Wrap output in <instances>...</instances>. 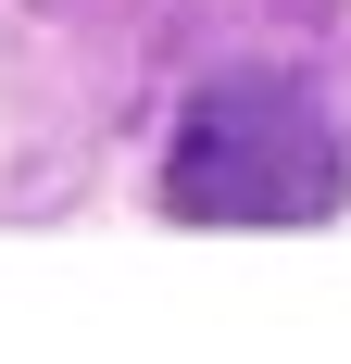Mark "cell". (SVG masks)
I'll use <instances>...</instances> for the list:
<instances>
[{
	"label": "cell",
	"mask_w": 351,
	"mask_h": 364,
	"mask_svg": "<svg viewBox=\"0 0 351 364\" xmlns=\"http://www.w3.org/2000/svg\"><path fill=\"white\" fill-rule=\"evenodd\" d=\"M339 139H326V113L288 88V75H226L188 101L176 126V164H163V201L188 226H326L339 214Z\"/></svg>",
	"instance_id": "6da1fadb"
}]
</instances>
